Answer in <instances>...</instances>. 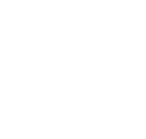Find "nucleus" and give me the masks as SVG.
Returning <instances> with one entry per match:
<instances>
[]
</instances>
